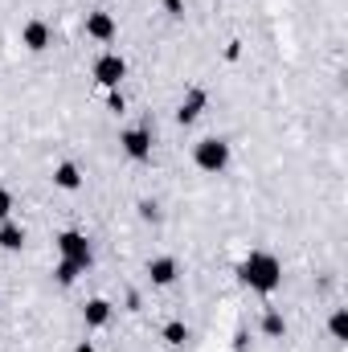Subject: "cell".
Wrapping results in <instances>:
<instances>
[{
	"mask_svg": "<svg viewBox=\"0 0 348 352\" xmlns=\"http://www.w3.org/2000/svg\"><path fill=\"white\" fill-rule=\"evenodd\" d=\"M238 278H242V287H250L259 295H274L283 287V263L270 250H250L238 266Z\"/></svg>",
	"mask_w": 348,
	"mask_h": 352,
	"instance_id": "1",
	"label": "cell"
},
{
	"mask_svg": "<svg viewBox=\"0 0 348 352\" xmlns=\"http://www.w3.org/2000/svg\"><path fill=\"white\" fill-rule=\"evenodd\" d=\"M193 164L205 176H221L230 168V140L226 135H205L193 144Z\"/></svg>",
	"mask_w": 348,
	"mask_h": 352,
	"instance_id": "2",
	"label": "cell"
},
{
	"mask_svg": "<svg viewBox=\"0 0 348 352\" xmlns=\"http://www.w3.org/2000/svg\"><path fill=\"white\" fill-rule=\"evenodd\" d=\"M54 246H58V254H62L66 263L83 266V270H90V263H94V246H90V238L83 230H62V234L54 238Z\"/></svg>",
	"mask_w": 348,
	"mask_h": 352,
	"instance_id": "3",
	"label": "cell"
},
{
	"mask_svg": "<svg viewBox=\"0 0 348 352\" xmlns=\"http://www.w3.org/2000/svg\"><path fill=\"white\" fill-rule=\"evenodd\" d=\"M119 148H123V156H127V160L148 164V160H152V123L123 127V131H119Z\"/></svg>",
	"mask_w": 348,
	"mask_h": 352,
	"instance_id": "4",
	"label": "cell"
},
{
	"mask_svg": "<svg viewBox=\"0 0 348 352\" xmlns=\"http://www.w3.org/2000/svg\"><path fill=\"white\" fill-rule=\"evenodd\" d=\"M90 74H94V82H98L102 90H119V82L127 78V62H123V54L107 50V54H98V58H94Z\"/></svg>",
	"mask_w": 348,
	"mask_h": 352,
	"instance_id": "5",
	"label": "cell"
},
{
	"mask_svg": "<svg viewBox=\"0 0 348 352\" xmlns=\"http://www.w3.org/2000/svg\"><path fill=\"white\" fill-rule=\"evenodd\" d=\"M21 45H25L29 54H45V50L54 45V29H50V21H41V16L25 21V29H21Z\"/></svg>",
	"mask_w": 348,
	"mask_h": 352,
	"instance_id": "6",
	"label": "cell"
},
{
	"mask_svg": "<svg viewBox=\"0 0 348 352\" xmlns=\"http://www.w3.org/2000/svg\"><path fill=\"white\" fill-rule=\"evenodd\" d=\"M87 37L98 41V45L115 41V37H119V21H115L107 8H94V12H87Z\"/></svg>",
	"mask_w": 348,
	"mask_h": 352,
	"instance_id": "7",
	"label": "cell"
},
{
	"mask_svg": "<svg viewBox=\"0 0 348 352\" xmlns=\"http://www.w3.org/2000/svg\"><path fill=\"white\" fill-rule=\"evenodd\" d=\"M176 274H180V263H176L173 254H156V258H148V283H152V287H173Z\"/></svg>",
	"mask_w": 348,
	"mask_h": 352,
	"instance_id": "8",
	"label": "cell"
},
{
	"mask_svg": "<svg viewBox=\"0 0 348 352\" xmlns=\"http://www.w3.org/2000/svg\"><path fill=\"white\" fill-rule=\"evenodd\" d=\"M205 107H209V94H205V90H188V94L180 98V107H176V123H180V127L197 123V119L205 115Z\"/></svg>",
	"mask_w": 348,
	"mask_h": 352,
	"instance_id": "9",
	"label": "cell"
},
{
	"mask_svg": "<svg viewBox=\"0 0 348 352\" xmlns=\"http://www.w3.org/2000/svg\"><path fill=\"white\" fill-rule=\"evenodd\" d=\"M111 316H115V307H111V299H102V295H94V299L83 303V324H87L90 332L107 328V324H111Z\"/></svg>",
	"mask_w": 348,
	"mask_h": 352,
	"instance_id": "10",
	"label": "cell"
},
{
	"mask_svg": "<svg viewBox=\"0 0 348 352\" xmlns=\"http://www.w3.org/2000/svg\"><path fill=\"white\" fill-rule=\"evenodd\" d=\"M54 188H62V192H78V188H83V168H78L74 160L54 164Z\"/></svg>",
	"mask_w": 348,
	"mask_h": 352,
	"instance_id": "11",
	"label": "cell"
},
{
	"mask_svg": "<svg viewBox=\"0 0 348 352\" xmlns=\"http://www.w3.org/2000/svg\"><path fill=\"white\" fill-rule=\"evenodd\" d=\"M0 250L4 254H21L25 250V230L8 217V221H0Z\"/></svg>",
	"mask_w": 348,
	"mask_h": 352,
	"instance_id": "12",
	"label": "cell"
},
{
	"mask_svg": "<svg viewBox=\"0 0 348 352\" xmlns=\"http://www.w3.org/2000/svg\"><path fill=\"white\" fill-rule=\"evenodd\" d=\"M262 336H266V340H283V336H287V316H283L279 307H266V311H262Z\"/></svg>",
	"mask_w": 348,
	"mask_h": 352,
	"instance_id": "13",
	"label": "cell"
},
{
	"mask_svg": "<svg viewBox=\"0 0 348 352\" xmlns=\"http://www.w3.org/2000/svg\"><path fill=\"white\" fill-rule=\"evenodd\" d=\"M160 336H164V344H173V349H180V344L188 340V324H184V320H168Z\"/></svg>",
	"mask_w": 348,
	"mask_h": 352,
	"instance_id": "14",
	"label": "cell"
},
{
	"mask_svg": "<svg viewBox=\"0 0 348 352\" xmlns=\"http://www.w3.org/2000/svg\"><path fill=\"white\" fill-rule=\"evenodd\" d=\"M78 274H83V266L66 263V258H58V266H54V278H58V287H74V283H78Z\"/></svg>",
	"mask_w": 348,
	"mask_h": 352,
	"instance_id": "15",
	"label": "cell"
},
{
	"mask_svg": "<svg viewBox=\"0 0 348 352\" xmlns=\"http://www.w3.org/2000/svg\"><path fill=\"white\" fill-rule=\"evenodd\" d=\"M328 332H332V340H336V344H340V340H348V316H345V307H336V311H332Z\"/></svg>",
	"mask_w": 348,
	"mask_h": 352,
	"instance_id": "16",
	"label": "cell"
},
{
	"mask_svg": "<svg viewBox=\"0 0 348 352\" xmlns=\"http://www.w3.org/2000/svg\"><path fill=\"white\" fill-rule=\"evenodd\" d=\"M12 209H17V197H12L8 188H0V221H8V217H12Z\"/></svg>",
	"mask_w": 348,
	"mask_h": 352,
	"instance_id": "17",
	"label": "cell"
},
{
	"mask_svg": "<svg viewBox=\"0 0 348 352\" xmlns=\"http://www.w3.org/2000/svg\"><path fill=\"white\" fill-rule=\"evenodd\" d=\"M140 217L144 221H160V205L156 201H140Z\"/></svg>",
	"mask_w": 348,
	"mask_h": 352,
	"instance_id": "18",
	"label": "cell"
},
{
	"mask_svg": "<svg viewBox=\"0 0 348 352\" xmlns=\"http://www.w3.org/2000/svg\"><path fill=\"white\" fill-rule=\"evenodd\" d=\"M164 8H168L173 16H180V0H164Z\"/></svg>",
	"mask_w": 348,
	"mask_h": 352,
	"instance_id": "19",
	"label": "cell"
},
{
	"mask_svg": "<svg viewBox=\"0 0 348 352\" xmlns=\"http://www.w3.org/2000/svg\"><path fill=\"white\" fill-rule=\"evenodd\" d=\"M74 352H94V344H90V340H87V344H78V349H74Z\"/></svg>",
	"mask_w": 348,
	"mask_h": 352,
	"instance_id": "20",
	"label": "cell"
}]
</instances>
